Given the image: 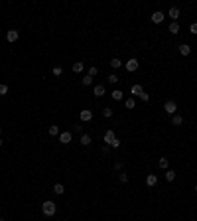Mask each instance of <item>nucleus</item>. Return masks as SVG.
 I'll return each instance as SVG.
<instances>
[{
	"label": "nucleus",
	"instance_id": "obj_1",
	"mask_svg": "<svg viewBox=\"0 0 197 221\" xmlns=\"http://www.w3.org/2000/svg\"><path fill=\"white\" fill-rule=\"evenodd\" d=\"M104 142H107L108 146H113V148H118V146H120V140L114 136V130H107V132H104Z\"/></svg>",
	"mask_w": 197,
	"mask_h": 221
},
{
	"label": "nucleus",
	"instance_id": "obj_2",
	"mask_svg": "<svg viewBox=\"0 0 197 221\" xmlns=\"http://www.w3.org/2000/svg\"><path fill=\"white\" fill-rule=\"evenodd\" d=\"M55 209H57V205L53 202H49V199L42 203V211H43V215H47V217H51L53 213H55Z\"/></svg>",
	"mask_w": 197,
	"mask_h": 221
},
{
	"label": "nucleus",
	"instance_id": "obj_3",
	"mask_svg": "<svg viewBox=\"0 0 197 221\" xmlns=\"http://www.w3.org/2000/svg\"><path fill=\"white\" fill-rule=\"evenodd\" d=\"M124 67H126L128 73H132V71H136L138 69V59H134V57H130V59L124 63Z\"/></svg>",
	"mask_w": 197,
	"mask_h": 221
},
{
	"label": "nucleus",
	"instance_id": "obj_4",
	"mask_svg": "<svg viewBox=\"0 0 197 221\" xmlns=\"http://www.w3.org/2000/svg\"><path fill=\"white\" fill-rule=\"evenodd\" d=\"M164 111L168 115H175V111H178V105H175V101H168V103L164 105Z\"/></svg>",
	"mask_w": 197,
	"mask_h": 221
},
{
	"label": "nucleus",
	"instance_id": "obj_5",
	"mask_svg": "<svg viewBox=\"0 0 197 221\" xmlns=\"http://www.w3.org/2000/svg\"><path fill=\"white\" fill-rule=\"evenodd\" d=\"M71 138H73V134L71 132H59V142H63V144H69L71 142Z\"/></svg>",
	"mask_w": 197,
	"mask_h": 221
},
{
	"label": "nucleus",
	"instance_id": "obj_6",
	"mask_svg": "<svg viewBox=\"0 0 197 221\" xmlns=\"http://www.w3.org/2000/svg\"><path fill=\"white\" fill-rule=\"evenodd\" d=\"M18 38H20L18 30H8V34H6V40H8V42H16Z\"/></svg>",
	"mask_w": 197,
	"mask_h": 221
},
{
	"label": "nucleus",
	"instance_id": "obj_7",
	"mask_svg": "<svg viewBox=\"0 0 197 221\" xmlns=\"http://www.w3.org/2000/svg\"><path fill=\"white\" fill-rule=\"evenodd\" d=\"M164 18H166V16L162 14L160 10H158V12H154V14H152V22H154V24H162V22H164Z\"/></svg>",
	"mask_w": 197,
	"mask_h": 221
},
{
	"label": "nucleus",
	"instance_id": "obj_8",
	"mask_svg": "<svg viewBox=\"0 0 197 221\" xmlns=\"http://www.w3.org/2000/svg\"><path fill=\"white\" fill-rule=\"evenodd\" d=\"M93 95H95V97H103V95H104V85H95Z\"/></svg>",
	"mask_w": 197,
	"mask_h": 221
},
{
	"label": "nucleus",
	"instance_id": "obj_9",
	"mask_svg": "<svg viewBox=\"0 0 197 221\" xmlns=\"http://www.w3.org/2000/svg\"><path fill=\"white\" fill-rule=\"evenodd\" d=\"M169 18L174 20V22H178V18H179V8L172 6V8H169Z\"/></svg>",
	"mask_w": 197,
	"mask_h": 221
},
{
	"label": "nucleus",
	"instance_id": "obj_10",
	"mask_svg": "<svg viewBox=\"0 0 197 221\" xmlns=\"http://www.w3.org/2000/svg\"><path fill=\"white\" fill-rule=\"evenodd\" d=\"M79 117H81V121H83V122H89L91 118H93V113H91V111H81Z\"/></svg>",
	"mask_w": 197,
	"mask_h": 221
},
{
	"label": "nucleus",
	"instance_id": "obj_11",
	"mask_svg": "<svg viewBox=\"0 0 197 221\" xmlns=\"http://www.w3.org/2000/svg\"><path fill=\"white\" fill-rule=\"evenodd\" d=\"M179 53H181V55H189V53H191V47H189L187 43H181V46H179Z\"/></svg>",
	"mask_w": 197,
	"mask_h": 221
},
{
	"label": "nucleus",
	"instance_id": "obj_12",
	"mask_svg": "<svg viewBox=\"0 0 197 221\" xmlns=\"http://www.w3.org/2000/svg\"><path fill=\"white\" fill-rule=\"evenodd\" d=\"M156 182H158V178H156L154 174H150V176H148V178H146V184H148L150 188H152V186H156Z\"/></svg>",
	"mask_w": 197,
	"mask_h": 221
},
{
	"label": "nucleus",
	"instance_id": "obj_13",
	"mask_svg": "<svg viewBox=\"0 0 197 221\" xmlns=\"http://www.w3.org/2000/svg\"><path fill=\"white\" fill-rule=\"evenodd\" d=\"M53 192H55L57 196H61V193L65 192V188H63V184H55V186H53Z\"/></svg>",
	"mask_w": 197,
	"mask_h": 221
},
{
	"label": "nucleus",
	"instance_id": "obj_14",
	"mask_svg": "<svg viewBox=\"0 0 197 221\" xmlns=\"http://www.w3.org/2000/svg\"><path fill=\"white\" fill-rule=\"evenodd\" d=\"M142 91H144V89H142L140 85H132V87H130V93H132V95H140Z\"/></svg>",
	"mask_w": 197,
	"mask_h": 221
},
{
	"label": "nucleus",
	"instance_id": "obj_15",
	"mask_svg": "<svg viewBox=\"0 0 197 221\" xmlns=\"http://www.w3.org/2000/svg\"><path fill=\"white\" fill-rule=\"evenodd\" d=\"M81 144H83V146L91 144V136H89V134H81Z\"/></svg>",
	"mask_w": 197,
	"mask_h": 221
},
{
	"label": "nucleus",
	"instance_id": "obj_16",
	"mask_svg": "<svg viewBox=\"0 0 197 221\" xmlns=\"http://www.w3.org/2000/svg\"><path fill=\"white\" fill-rule=\"evenodd\" d=\"M122 97H124V93H122V91H118V89L113 91V99H114V101H120Z\"/></svg>",
	"mask_w": 197,
	"mask_h": 221
},
{
	"label": "nucleus",
	"instance_id": "obj_17",
	"mask_svg": "<svg viewBox=\"0 0 197 221\" xmlns=\"http://www.w3.org/2000/svg\"><path fill=\"white\" fill-rule=\"evenodd\" d=\"M166 180H168V182H174V180H175V172H174V170H168V172H166Z\"/></svg>",
	"mask_w": 197,
	"mask_h": 221
},
{
	"label": "nucleus",
	"instance_id": "obj_18",
	"mask_svg": "<svg viewBox=\"0 0 197 221\" xmlns=\"http://www.w3.org/2000/svg\"><path fill=\"white\" fill-rule=\"evenodd\" d=\"M169 32H172V34H178L179 32V24L178 22H172V24H169Z\"/></svg>",
	"mask_w": 197,
	"mask_h": 221
},
{
	"label": "nucleus",
	"instance_id": "obj_19",
	"mask_svg": "<svg viewBox=\"0 0 197 221\" xmlns=\"http://www.w3.org/2000/svg\"><path fill=\"white\" fill-rule=\"evenodd\" d=\"M122 65V61L118 59V57H113V61H110V67H114V69H118V67Z\"/></svg>",
	"mask_w": 197,
	"mask_h": 221
},
{
	"label": "nucleus",
	"instance_id": "obj_20",
	"mask_svg": "<svg viewBox=\"0 0 197 221\" xmlns=\"http://www.w3.org/2000/svg\"><path fill=\"white\" fill-rule=\"evenodd\" d=\"M172 122H174L175 127H179V124H181V122H183V118L179 117V115H174V117H172Z\"/></svg>",
	"mask_w": 197,
	"mask_h": 221
},
{
	"label": "nucleus",
	"instance_id": "obj_21",
	"mask_svg": "<svg viewBox=\"0 0 197 221\" xmlns=\"http://www.w3.org/2000/svg\"><path fill=\"white\" fill-rule=\"evenodd\" d=\"M73 71H75V73H81V71H83V63H81V61L73 63Z\"/></svg>",
	"mask_w": 197,
	"mask_h": 221
},
{
	"label": "nucleus",
	"instance_id": "obj_22",
	"mask_svg": "<svg viewBox=\"0 0 197 221\" xmlns=\"http://www.w3.org/2000/svg\"><path fill=\"white\" fill-rule=\"evenodd\" d=\"M124 105H126V109H134V107H136V101H134V99H126Z\"/></svg>",
	"mask_w": 197,
	"mask_h": 221
},
{
	"label": "nucleus",
	"instance_id": "obj_23",
	"mask_svg": "<svg viewBox=\"0 0 197 221\" xmlns=\"http://www.w3.org/2000/svg\"><path fill=\"white\" fill-rule=\"evenodd\" d=\"M168 164H169V162H168V158H160V162H158V166H160V168H168Z\"/></svg>",
	"mask_w": 197,
	"mask_h": 221
},
{
	"label": "nucleus",
	"instance_id": "obj_24",
	"mask_svg": "<svg viewBox=\"0 0 197 221\" xmlns=\"http://www.w3.org/2000/svg\"><path fill=\"white\" fill-rule=\"evenodd\" d=\"M49 134H51V136H59V128L51 124V127H49Z\"/></svg>",
	"mask_w": 197,
	"mask_h": 221
},
{
	"label": "nucleus",
	"instance_id": "obj_25",
	"mask_svg": "<svg viewBox=\"0 0 197 221\" xmlns=\"http://www.w3.org/2000/svg\"><path fill=\"white\" fill-rule=\"evenodd\" d=\"M51 73H53V75H61V73H63V69H61L59 65H55V67L51 69Z\"/></svg>",
	"mask_w": 197,
	"mask_h": 221
},
{
	"label": "nucleus",
	"instance_id": "obj_26",
	"mask_svg": "<svg viewBox=\"0 0 197 221\" xmlns=\"http://www.w3.org/2000/svg\"><path fill=\"white\" fill-rule=\"evenodd\" d=\"M107 81H108V83H113V85H114V83H116V81H118V77H116V75H114V73H113V75H108V77H107Z\"/></svg>",
	"mask_w": 197,
	"mask_h": 221
},
{
	"label": "nucleus",
	"instance_id": "obj_27",
	"mask_svg": "<svg viewBox=\"0 0 197 221\" xmlns=\"http://www.w3.org/2000/svg\"><path fill=\"white\" fill-rule=\"evenodd\" d=\"M91 83H93V77H91V75L83 77V85H91Z\"/></svg>",
	"mask_w": 197,
	"mask_h": 221
},
{
	"label": "nucleus",
	"instance_id": "obj_28",
	"mask_svg": "<svg viewBox=\"0 0 197 221\" xmlns=\"http://www.w3.org/2000/svg\"><path fill=\"white\" fill-rule=\"evenodd\" d=\"M189 32H191V34H197V22H193L191 26H189Z\"/></svg>",
	"mask_w": 197,
	"mask_h": 221
},
{
	"label": "nucleus",
	"instance_id": "obj_29",
	"mask_svg": "<svg viewBox=\"0 0 197 221\" xmlns=\"http://www.w3.org/2000/svg\"><path fill=\"white\" fill-rule=\"evenodd\" d=\"M138 97H140L142 101H148V99H150V95H146V91H142V93L138 95Z\"/></svg>",
	"mask_w": 197,
	"mask_h": 221
},
{
	"label": "nucleus",
	"instance_id": "obj_30",
	"mask_svg": "<svg viewBox=\"0 0 197 221\" xmlns=\"http://www.w3.org/2000/svg\"><path fill=\"white\" fill-rule=\"evenodd\" d=\"M103 115H104L107 118H110V117H113V111H110V109H104V111H103Z\"/></svg>",
	"mask_w": 197,
	"mask_h": 221
},
{
	"label": "nucleus",
	"instance_id": "obj_31",
	"mask_svg": "<svg viewBox=\"0 0 197 221\" xmlns=\"http://www.w3.org/2000/svg\"><path fill=\"white\" fill-rule=\"evenodd\" d=\"M97 73H99V69H97V67H91V69H89V75H91V77H95Z\"/></svg>",
	"mask_w": 197,
	"mask_h": 221
},
{
	"label": "nucleus",
	"instance_id": "obj_32",
	"mask_svg": "<svg viewBox=\"0 0 197 221\" xmlns=\"http://www.w3.org/2000/svg\"><path fill=\"white\" fill-rule=\"evenodd\" d=\"M8 93V87L6 85H0V95H6Z\"/></svg>",
	"mask_w": 197,
	"mask_h": 221
},
{
	"label": "nucleus",
	"instance_id": "obj_33",
	"mask_svg": "<svg viewBox=\"0 0 197 221\" xmlns=\"http://www.w3.org/2000/svg\"><path fill=\"white\" fill-rule=\"evenodd\" d=\"M120 182H128V176L126 174H120Z\"/></svg>",
	"mask_w": 197,
	"mask_h": 221
},
{
	"label": "nucleus",
	"instance_id": "obj_34",
	"mask_svg": "<svg viewBox=\"0 0 197 221\" xmlns=\"http://www.w3.org/2000/svg\"><path fill=\"white\" fill-rule=\"evenodd\" d=\"M195 192H197V186H195Z\"/></svg>",
	"mask_w": 197,
	"mask_h": 221
},
{
	"label": "nucleus",
	"instance_id": "obj_35",
	"mask_svg": "<svg viewBox=\"0 0 197 221\" xmlns=\"http://www.w3.org/2000/svg\"><path fill=\"white\" fill-rule=\"evenodd\" d=\"M0 132H2V128H0Z\"/></svg>",
	"mask_w": 197,
	"mask_h": 221
},
{
	"label": "nucleus",
	"instance_id": "obj_36",
	"mask_svg": "<svg viewBox=\"0 0 197 221\" xmlns=\"http://www.w3.org/2000/svg\"><path fill=\"white\" fill-rule=\"evenodd\" d=\"M0 221H4V219H0Z\"/></svg>",
	"mask_w": 197,
	"mask_h": 221
}]
</instances>
